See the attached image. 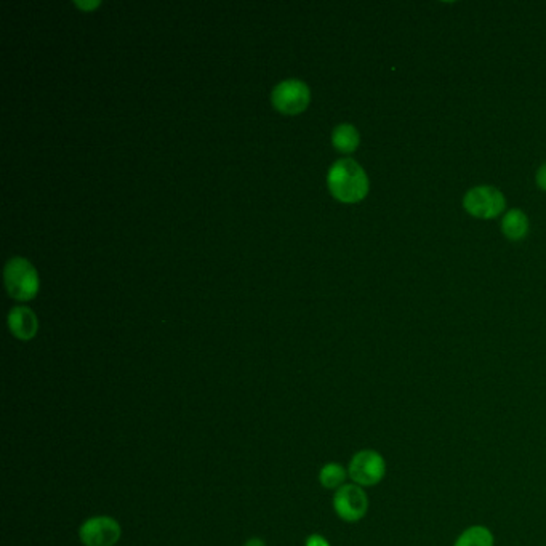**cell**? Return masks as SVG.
<instances>
[{
    "instance_id": "15",
    "label": "cell",
    "mask_w": 546,
    "mask_h": 546,
    "mask_svg": "<svg viewBox=\"0 0 546 546\" xmlns=\"http://www.w3.org/2000/svg\"><path fill=\"white\" fill-rule=\"evenodd\" d=\"M244 546H266V542L263 538H250L249 542Z\"/></svg>"
},
{
    "instance_id": "3",
    "label": "cell",
    "mask_w": 546,
    "mask_h": 546,
    "mask_svg": "<svg viewBox=\"0 0 546 546\" xmlns=\"http://www.w3.org/2000/svg\"><path fill=\"white\" fill-rule=\"evenodd\" d=\"M348 474L354 484L361 487H372L383 481L386 474V462L377 450L357 452L348 466Z\"/></svg>"
},
{
    "instance_id": "8",
    "label": "cell",
    "mask_w": 546,
    "mask_h": 546,
    "mask_svg": "<svg viewBox=\"0 0 546 546\" xmlns=\"http://www.w3.org/2000/svg\"><path fill=\"white\" fill-rule=\"evenodd\" d=\"M10 332L20 340H31L39 330L36 314L25 306H15L9 313Z\"/></svg>"
},
{
    "instance_id": "1",
    "label": "cell",
    "mask_w": 546,
    "mask_h": 546,
    "mask_svg": "<svg viewBox=\"0 0 546 546\" xmlns=\"http://www.w3.org/2000/svg\"><path fill=\"white\" fill-rule=\"evenodd\" d=\"M330 193L346 204L359 202L369 193V178L353 159H340L329 170Z\"/></svg>"
},
{
    "instance_id": "2",
    "label": "cell",
    "mask_w": 546,
    "mask_h": 546,
    "mask_svg": "<svg viewBox=\"0 0 546 546\" xmlns=\"http://www.w3.org/2000/svg\"><path fill=\"white\" fill-rule=\"evenodd\" d=\"M5 285L10 297L15 300H31L39 290V276L34 266L25 258H10L5 265Z\"/></svg>"
},
{
    "instance_id": "16",
    "label": "cell",
    "mask_w": 546,
    "mask_h": 546,
    "mask_svg": "<svg viewBox=\"0 0 546 546\" xmlns=\"http://www.w3.org/2000/svg\"><path fill=\"white\" fill-rule=\"evenodd\" d=\"M76 5L77 7H82V9H93V7H98L100 5V2H76Z\"/></svg>"
},
{
    "instance_id": "11",
    "label": "cell",
    "mask_w": 546,
    "mask_h": 546,
    "mask_svg": "<svg viewBox=\"0 0 546 546\" xmlns=\"http://www.w3.org/2000/svg\"><path fill=\"white\" fill-rule=\"evenodd\" d=\"M494 534L486 526H471L460 534L455 546H494Z\"/></svg>"
},
{
    "instance_id": "13",
    "label": "cell",
    "mask_w": 546,
    "mask_h": 546,
    "mask_svg": "<svg viewBox=\"0 0 546 546\" xmlns=\"http://www.w3.org/2000/svg\"><path fill=\"white\" fill-rule=\"evenodd\" d=\"M306 546H330L329 540L319 534H313L306 538Z\"/></svg>"
},
{
    "instance_id": "14",
    "label": "cell",
    "mask_w": 546,
    "mask_h": 546,
    "mask_svg": "<svg viewBox=\"0 0 546 546\" xmlns=\"http://www.w3.org/2000/svg\"><path fill=\"white\" fill-rule=\"evenodd\" d=\"M537 183L543 191H546V164L538 170Z\"/></svg>"
},
{
    "instance_id": "6",
    "label": "cell",
    "mask_w": 546,
    "mask_h": 546,
    "mask_svg": "<svg viewBox=\"0 0 546 546\" xmlns=\"http://www.w3.org/2000/svg\"><path fill=\"white\" fill-rule=\"evenodd\" d=\"M505 204L503 194L492 186L473 188L471 191H468L463 199V205L468 213L484 220L498 217L505 210Z\"/></svg>"
},
{
    "instance_id": "5",
    "label": "cell",
    "mask_w": 546,
    "mask_h": 546,
    "mask_svg": "<svg viewBox=\"0 0 546 546\" xmlns=\"http://www.w3.org/2000/svg\"><path fill=\"white\" fill-rule=\"evenodd\" d=\"M333 510L345 522L361 521L369 510V498L361 486L345 484L333 495Z\"/></svg>"
},
{
    "instance_id": "10",
    "label": "cell",
    "mask_w": 546,
    "mask_h": 546,
    "mask_svg": "<svg viewBox=\"0 0 546 546\" xmlns=\"http://www.w3.org/2000/svg\"><path fill=\"white\" fill-rule=\"evenodd\" d=\"M361 137L356 127L349 124H341L332 133V143L341 153H353L354 149L359 146Z\"/></svg>"
},
{
    "instance_id": "7",
    "label": "cell",
    "mask_w": 546,
    "mask_h": 546,
    "mask_svg": "<svg viewBox=\"0 0 546 546\" xmlns=\"http://www.w3.org/2000/svg\"><path fill=\"white\" fill-rule=\"evenodd\" d=\"M309 89L305 82L289 79L274 87L271 100L276 109L284 114H298L309 105Z\"/></svg>"
},
{
    "instance_id": "12",
    "label": "cell",
    "mask_w": 546,
    "mask_h": 546,
    "mask_svg": "<svg viewBox=\"0 0 546 546\" xmlns=\"http://www.w3.org/2000/svg\"><path fill=\"white\" fill-rule=\"evenodd\" d=\"M349 474L346 471V468L340 463H327L321 468L319 471V482L322 484V487L325 489H340L341 486H345L346 478Z\"/></svg>"
},
{
    "instance_id": "4",
    "label": "cell",
    "mask_w": 546,
    "mask_h": 546,
    "mask_svg": "<svg viewBox=\"0 0 546 546\" xmlns=\"http://www.w3.org/2000/svg\"><path fill=\"white\" fill-rule=\"evenodd\" d=\"M79 537L85 546H116L122 537L121 524L111 516H93L82 524Z\"/></svg>"
},
{
    "instance_id": "9",
    "label": "cell",
    "mask_w": 546,
    "mask_h": 546,
    "mask_svg": "<svg viewBox=\"0 0 546 546\" xmlns=\"http://www.w3.org/2000/svg\"><path fill=\"white\" fill-rule=\"evenodd\" d=\"M502 229L506 237L519 241L529 231V220L521 210H510L502 221Z\"/></svg>"
}]
</instances>
